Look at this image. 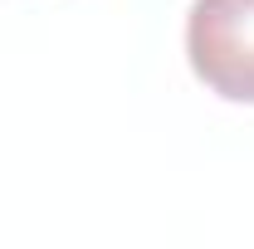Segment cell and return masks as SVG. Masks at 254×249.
<instances>
[{
  "instance_id": "obj_1",
  "label": "cell",
  "mask_w": 254,
  "mask_h": 249,
  "mask_svg": "<svg viewBox=\"0 0 254 249\" xmlns=\"http://www.w3.org/2000/svg\"><path fill=\"white\" fill-rule=\"evenodd\" d=\"M186 59L210 93L254 103V0H195L186 15Z\"/></svg>"
}]
</instances>
